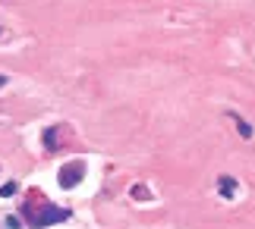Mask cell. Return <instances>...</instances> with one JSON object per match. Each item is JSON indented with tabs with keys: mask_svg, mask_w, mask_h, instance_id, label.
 I'll return each instance as SVG.
<instances>
[{
	"mask_svg": "<svg viewBox=\"0 0 255 229\" xmlns=\"http://www.w3.org/2000/svg\"><path fill=\"white\" fill-rule=\"evenodd\" d=\"M82 163H70V166H63V173H60V185L63 188H70V185H79L82 182Z\"/></svg>",
	"mask_w": 255,
	"mask_h": 229,
	"instance_id": "1",
	"label": "cell"
},
{
	"mask_svg": "<svg viewBox=\"0 0 255 229\" xmlns=\"http://www.w3.org/2000/svg\"><path fill=\"white\" fill-rule=\"evenodd\" d=\"M233 188H237L233 179H221V192H227V198H233Z\"/></svg>",
	"mask_w": 255,
	"mask_h": 229,
	"instance_id": "2",
	"label": "cell"
},
{
	"mask_svg": "<svg viewBox=\"0 0 255 229\" xmlns=\"http://www.w3.org/2000/svg\"><path fill=\"white\" fill-rule=\"evenodd\" d=\"M13 192H16V185H13V182H6L3 188H0V198H13Z\"/></svg>",
	"mask_w": 255,
	"mask_h": 229,
	"instance_id": "3",
	"label": "cell"
},
{
	"mask_svg": "<svg viewBox=\"0 0 255 229\" xmlns=\"http://www.w3.org/2000/svg\"><path fill=\"white\" fill-rule=\"evenodd\" d=\"M237 126H240V135H243V138H249V135H252V129L243 123V119H237Z\"/></svg>",
	"mask_w": 255,
	"mask_h": 229,
	"instance_id": "4",
	"label": "cell"
},
{
	"mask_svg": "<svg viewBox=\"0 0 255 229\" xmlns=\"http://www.w3.org/2000/svg\"><path fill=\"white\" fill-rule=\"evenodd\" d=\"M44 145H47V148H57V145H54V129H51V132H44Z\"/></svg>",
	"mask_w": 255,
	"mask_h": 229,
	"instance_id": "5",
	"label": "cell"
},
{
	"mask_svg": "<svg viewBox=\"0 0 255 229\" xmlns=\"http://www.w3.org/2000/svg\"><path fill=\"white\" fill-rule=\"evenodd\" d=\"M0 85H3V76H0Z\"/></svg>",
	"mask_w": 255,
	"mask_h": 229,
	"instance_id": "6",
	"label": "cell"
}]
</instances>
